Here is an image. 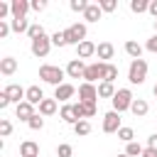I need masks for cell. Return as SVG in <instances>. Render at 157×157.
<instances>
[{"label":"cell","mask_w":157,"mask_h":157,"mask_svg":"<svg viewBox=\"0 0 157 157\" xmlns=\"http://www.w3.org/2000/svg\"><path fill=\"white\" fill-rule=\"evenodd\" d=\"M64 34H66V44L78 47L81 42H86V25L83 22H74V25H69L64 29Z\"/></svg>","instance_id":"277c9868"},{"label":"cell","mask_w":157,"mask_h":157,"mask_svg":"<svg viewBox=\"0 0 157 157\" xmlns=\"http://www.w3.org/2000/svg\"><path fill=\"white\" fill-rule=\"evenodd\" d=\"M145 78H147V61L145 59H132L130 69H128V81L132 86H140V83H145Z\"/></svg>","instance_id":"7a4b0ae2"},{"label":"cell","mask_w":157,"mask_h":157,"mask_svg":"<svg viewBox=\"0 0 157 157\" xmlns=\"http://www.w3.org/2000/svg\"><path fill=\"white\" fill-rule=\"evenodd\" d=\"M52 44L54 47H66V34L64 32H54L52 34Z\"/></svg>","instance_id":"e575fe53"},{"label":"cell","mask_w":157,"mask_h":157,"mask_svg":"<svg viewBox=\"0 0 157 157\" xmlns=\"http://www.w3.org/2000/svg\"><path fill=\"white\" fill-rule=\"evenodd\" d=\"M142 157H157V152H155V150H147V147H145V152H142Z\"/></svg>","instance_id":"f6af8a7d"},{"label":"cell","mask_w":157,"mask_h":157,"mask_svg":"<svg viewBox=\"0 0 157 157\" xmlns=\"http://www.w3.org/2000/svg\"><path fill=\"white\" fill-rule=\"evenodd\" d=\"M56 113V98H44L39 103V115H54Z\"/></svg>","instance_id":"7402d4cb"},{"label":"cell","mask_w":157,"mask_h":157,"mask_svg":"<svg viewBox=\"0 0 157 157\" xmlns=\"http://www.w3.org/2000/svg\"><path fill=\"white\" fill-rule=\"evenodd\" d=\"M105 71H108V64H103V61H93V64H88V66H86L83 81H86V83H96L98 78H103V81H105Z\"/></svg>","instance_id":"5b68a950"},{"label":"cell","mask_w":157,"mask_h":157,"mask_svg":"<svg viewBox=\"0 0 157 157\" xmlns=\"http://www.w3.org/2000/svg\"><path fill=\"white\" fill-rule=\"evenodd\" d=\"M147 150H155V152H157V132L147 137Z\"/></svg>","instance_id":"7bdbcfd3"},{"label":"cell","mask_w":157,"mask_h":157,"mask_svg":"<svg viewBox=\"0 0 157 157\" xmlns=\"http://www.w3.org/2000/svg\"><path fill=\"white\" fill-rule=\"evenodd\" d=\"M27 125H29L32 130H42V128H44V115H32Z\"/></svg>","instance_id":"d6a6232c"},{"label":"cell","mask_w":157,"mask_h":157,"mask_svg":"<svg viewBox=\"0 0 157 157\" xmlns=\"http://www.w3.org/2000/svg\"><path fill=\"white\" fill-rule=\"evenodd\" d=\"M145 49H147V52H152V54H157V32H155V34H152V37L147 39Z\"/></svg>","instance_id":"f35d334b"},{"label":"cell","mask_w":157,"mask_h":157,"mask_svg":"<svg viewBox=\"0 0 157 157\" xmlns=\"http://www.w3.org/2000/svg\"><path fill=\"white\" fill-rule=\"evenodd\" d=\"M10 7H12V17H25L27 10H32V5H29L27 0H12Z\"/></svg>","instance_id":"e0dca14e"},{"label":"cell","mask_w":157,"mask_h":157,"mask_svg":"<svg viewBox=\"0 0 157 157\" xmlns=\"http://www.w3.org/2000/svg\"><path fill=\"white\" fill-rule=\"evenodd\" d=\"M10 32H12V27H10L7 22H0V39H5Z\"/></svg>","instance_id":"60d3db41"},{"label":"cell","mask_w":157,"mask_h":157,"mask_svg":"<svg viewBox=\"0 0 157 157\" xmlns=\"http://www.w3.org/2000/svg\"><path fill=\"white\" fill-rule=\"evenodd\" d=\"M96 98H98V86L83 81V83L78 86V101H81V103H96Z\"/></svg>","instance_id":"52a82bcc"},{"label":"cell","mask_w":157,"mask_h":157,"mask_svg":"<svg viewBox=\"0 0 157 157\" xmlns=\"http://www.w3.org/2000/svg\"><path fill=\"white\" fill-rule=\"evenodd\" d=\"M52 47H54V44H52V37H47V34H42L39 39H34V42L29 44V49H32V54H34L37 59H44Z\"/></svg>","instance_id":"8992f818"},{"label":"cell","mask_w":157,"mask_h":157,"mask_svg":"<svg viewBox=\"0 0 157 157\" xmlns=\"http://www.w3.org/2000/svg\"><path fill=\"white\" fill-rule=\"evenodd\" d=\"M118 157H128V155H125V152H123V155H118Z\"/></svg>","instance_id":"c3c4849f"},{"label":"cell","mask_w":157,"mask_h":157,"mask_svg":"<svg viewBox=\"0 0 157 157\" xmlns=\"http://www.w3.org/2000/svg\"><path fill=\"white\" fill-rule=\"evenodd\" d=\"M15 71H17V59H15V56L0 59V74H2V76H12Z\"/></svg>","instance_id":"2e32d148"},{"label":"cell","mask_w":157,"mask_h":157,"mask_svg":"<svg viewBox=\"0 0 157 157\" xmlns=\"http://www.w3.org/2000/svg\"><path fill=\"white\" fill-rule=\"evenodd\" d=\"M96 54H98V59H101L103 64H108V59H113V54H115V47H113L110 42H101L98 49H96Z\"/></svg>","instance_id":"9a60e30c"},{"label":"cell","mask_w":157,"mask_h":157,"mask_svg":"<svg viewBox=\"0 0 157 157\" xmlns=\"http://www.w3.org/2000/svg\"><path fill=\"white\" fill-rule=\"evenodd\" d=\"M10 103H12V101H10V98H7V93L2 91V93H0V110H5V108H7Z\"/></svg>","instance_id":"b9f144b4"},{"label":"cell","mask_w":157,"mask_h":157,"mask_svg":"<svg viewBox=\"0 0 157 157\" xmlns=\"http://www.w3.org/2000/svg\"><path fill=\"white\" fill-rule=\"evenodd\" d=\"M20 157H39V145L34 140L20 142Z\"/></svg>","instance_id":"5bb4252c"},{"label":"cell","mask_w":157,"mask_h":157,"mask_svg":"<svg viewBox=\"0 0 157 157\" xmlns=\"http://www.w3.org/2000/svg\"><path fill=\"white\" fill-rule=\"evenodd\" d=\"M74 132H76V135H81V137H83V135H88V132H91V123H88V120H78V123L74 125Z\"/></svg>","instance_id":"f1b7e54d"},{"label":"cell","mask_w":157,"mask_h":157,"mask_svg":"<svg viewBox=\"0 0 157 157\" xmlns=\"http://www.w3.org/2000/svg\"><path fill=\"white\" fill-rule=\"evenodd\" d=\"M130 10H132L135 15L147 12V10H150V0H130Z\"/></svg>","instance_id":"4316f807"},{"label":"cell","mask_w":157,"mask_h":157,"mask_svg":"<svg viewBox=\"0 0 157 157\" xmlns=\"http://www.w3.org/2000/svg\"><path fill=\"white\" fill-rule=\"evenodd\" d=\"M64 76H66V71L61 66H54V64H42L39 66V78L44 83H52L54 88L64 83Z\"/></svg>","instance_id":"6da1fadb"},{"label":"cell","mask_w":157,"mask_h":157,"mask_svg":"<svg viewBox=\"0 0 157 157\" xmlns=\"http://www.w3.org/2000/svg\"><path fill=\"white\" fill-rule=\"evenodd\" d=\"M10 132H12V123H10L7 118H0V135H2V137H7Z\"/></svg>","instance_id":"8d00e7d4"},{"label":"cell","mask_w":157,"mask_h":157,"mask_svg":"<svg viewBox=\"0 0 157 157\" xmlns=\"http://www.w3.org/2000/svg\"><path fill=\"white\" fill-rule=\"evenodd\" d=\"M132 137H135V130H132V128H120V130H118V140L132 142Z\"/></svg>","instance_id":"f546056e"},{"label":"cell","mask_w":157,"mask_h":157,"mask_svg":"<svg viewBox=\"0 0 157 157\" xmlns=\"http://www.w3.org/2000/svg\"><path fill=\"white\" fill-rule=\"evenodd\" d=\"M15 115H17L20 120L29 123V118H32V115H37V113H34V105H32V103L22 101V103H17V105H15Z\"/></svg>","instance_id":"8fae6325"},{"label":"cell","mask_w":157,"mask_h":157,"mask_svg":"<svg viewBox=\"0 0 157 157\" xmlns=\"http://www.w3.org/2000/svg\"><path fill=\"white\" fill-rule=\"evenodd\" d=\"M142 152H145V147L140 145V142H128V147H125V155L128 157H142Z\"/></svg>","instance_id":"484cf974"},{"label":"cell","mask_w":157,"mask_h":157,"mask_svg":"<svg viewBox=\"0 0 157 157\" xmlns=\"http://www.w3.org/2000/svg\"><path fill=\"white\" fill-rule=\"evenodd\" d=\"M147 12H150V15L157 20V0H150V10H147Z\"/></svg>","instance_id":"ee69618b"},{"label":"cell","mask_w":157,"mask_h":157,"mask_svg":"<svg viewBox=\"0 0 157 157\" xmlns=\"http://www.w3.org/2000/svg\"><path fill=\"white\" fill-rule=\"evenodd\" d=\"M88 5H91V2H86V0H71V2H69V7H71L74 12H86Z\"/></svg>","instance_id":"1f68e13d"},{"label":"cell","mask_w":157,"mask_h":157,"mask_svg":"<svg viewBox=\"0 0 157 157\" xmlns=\"http://www.w3.org/2000/svg\"><path fill=\"white\" fill-rule=\"evenodd\" d=\"M59 115H61V120H64V123H71V125H76V123H78V118H76V113H74V103H71V105H69V103H66V105H61V113H59Z\"/></svg>","instance_id":"603a6c76"},{"label":"cell","mask_w":157,"mask_h":157,"mask_svg":"<svg viewBox=\"0 0 157 157\" xmlns=\"http://www.w3.org/2000/svg\"><path fill=\"white\" fill-rule=\"evenodd\" d=\"M96 49H98V47H96L93 42H88V39H86V42H81V44L76 47V59H81V61H83V59L93 56V54H96Z\"/></svg>","instance_id":"7c38bea8"},{"label":"cell","mask_w":157,"mask_h":157,"mask_svg":"<svg viewBox=\"0 0 157 157\" xmlns=\"http://www.w3.org/2000/svg\"><path fill=\"white\" fill-rule=\"evenodd\" d=\"M110 101H113V110L115 113H123V110H130V105H132L135 98H132V91L130 88H118Z\"/></svg>","instance_id":"3957f363"},{"label":"cell","mask_w":157,"mask_h":157,"mask_svg":"<svg viewBox=\"0 0 157 157\" xmlns=\"http://www.w3.org/2000/svg\"><path fill=\"white\" fill-rule=\"evenodd\" d=\"M123 125H120V113L115 110H108L103 115V132H118Z\"/></svg>","instance_id":"ba28073f"},{"label":"cell","mask_w":157,"mask_h":157,"mask_svg":"<svg viewBox=\"0 0 157 157\" xmlns=\"http://www.w3.org/2000/svg\"><path fill=\"white\" fill-rule=\"evenodd\" d=\"M155 32H157V20H155Z\"/></svg>","instance_id":"7dc6e473"},{"label":"cell","mask_w":157,"mask_h":157,"mask_svg":"<svg viewBox=\"0 0 157 157\" xmlns=\"http://www.w3.org/2000/svg\"><path fill=\"white\" fill-rule=\"evenodd\" d=\"M115 78H118V66L108 64V71H105V81H108V83H113Z\"/></svg>","instance_id":"74e56055"},{"label":"cell","mask_w":157,"mask_h":157,"mask_svg":"<svg viewBox=\"0 0 157 157\" xmlns=\"http://www.w3.org/2000/svg\"><path fill=\"white\" fill-rule=\"evenodd\" d=\"M71 152H74V147H71L69 142H61V145L56 147V157H71Z\"/></svg>","instance_id":"836d02e7"},{"label":"cell","mask_w":157,"mask_h":157,"mask_svg":"<svg viewBox=\"0 0 157 157\" xmlns=\"http://www.w3.org/2000/svg\"><path fill=\"white\" fill-rule=\"evenodd\" d=\"M10 27H12V32H27L29 29V22H27V17H12L10 20Z\"/></svg>","instance_id":"cb8c5ba5"},{"label":"cell","mask_w":157,"mask_h":157,"mask_svg":"<svg viewBox=\"0 0 157 157\" xmlns=\"http://www.w3.org/2000/svg\"><path fill=\"white\" fill-rule=\"evenodd\" d=\"M101 15H103L101 5H98V2H91V5L86 7V12H83V20H86V22H98Z\"/></svg>","instance_id":"ac0fdd59"},{"label":"cell","mask_w":157,"mask_h":157,"mask_svg":"<svg viewBox=\"0 0 157 157\" xmlns=\"http://www.w3.org/2000/svg\"><path fill=\"white\" fill-rule=\"evenodd\" d=\"M152 93H155V98H157V83H155V88H152Z\"/></svg>","instance_id":"bcb514c9"},{"label":"cell","mask_w":157,"mask_h":157,"mask_svg":"<svg viewBox=\"0 0 157 157\" xmlns=\"http://www.w3.org/2000/svg\"><path fill=\"white\" fill-rule=\"evenodd\" d=\"M29 5H32V10H34V12H42V10L47 7V0H32Z\"/></svg>","instance_id":"ab89813d"},{"label":"cell","mask_w":157,"mask_h":157,"mask_svg":"<svg viewBox=\"0 0 157 157\" xmlns=\"http://www.w3.org/2000/svg\"><path fill=\"white\" fill-rule=\"evenodd\" d=\"M74 93H76V88H74L71 83H61V86H56V88H54V98H56V101H61V103H66Z\"/></svg>","instance_id":"4fadbf2b"},{"label":"cell","mask_w":157,"mask_h":157,"mask_svg":"<svg viewBox=\"0 0 157 157\" xmlns=\"http://www.w3.org/2000/svg\"><path fill=\"white\" fill-rule=\"evenodd\" d=\"M81 110H83V118H93L96 115V103H81Z\"/></svg>","instance_id":"d590c367"},{"label":"cell","mask_w":157,"mask_h":157,"mask_svg":"<svg viewBox=\"0 0 157 157\" xmlns=\"http://www.w3.org/2000/svg\"><path fill=\"white\" fill-rule=\"evenodd\" d=\"M5 93H7V98L17 105V103H22L25 98H27V88H22L20 83H10L7 88H5Z\"/></svg>","instance_id":"9c48e42d"},{"label":"cell","mask_w":157,"mask_h":157,"mask_svg":"<svg viewBox=\"0 0 157 157\" xmlns=\"http://www.w3.org/2000/svg\"><path fill=\"white\" fill-rule=\"evenodd\" d=\"M125 54L132 56V59H142V47H140L135 39H128V42H125Z\"/></svg>","instance_id":"44dd1931"},{"label":"cell","mask_w":157,"mask_h":157,"mask_svg":"<svg viewBox=\"0 0 157 157\" xmlns=\"http://www.w3.org/2000/svg\"><path fill=\"white\" fill-rule=\"evenodd\" d=\"M42 34H44V27H42L39 22H34V25H29V29H27V37H29L32 42H34V39H39Z\"/></svg>","instance_id":"83f0119b"},{"label":"cell","mask_w":157,"mask_h":157,"mask_svg":"<svg viewBox=\"0 0 157 157\" xmlns=\"http://www.w3.org/2000/svg\"><path fill=\"white\" fill-rule=\"evenodd\" d=\"M27 103H32V105H39L42 101H44V91L39 88V86H29L27 88V98H25Z\"/></svg>","instance_id":"d6986e66"},{"label":"cell","mask_w":157,"mask_h":157,"mask_svg":"<svg viewBox=\"0 0 157 157\" xmlns=\"http://www.w3.org/2000/svg\"><path fill=\"white\" fill-rule=\"evenodd\" d=\"M147 110H150V105H147V101H142V98H135L132 105H130V113H132L135 118H145Z\"/></svg>","instance_id":"ffe728a7"},{"label":"cell","mask_w":157,"mask_h":157,"mask_svg":"<svg viewBox=\"0 0 157 157\" xmlns=\"http://www.w3.org/2000/svg\"><path fill=\"white\" fill-rule=\"evenodd\" d=\"M98 5H101L103 12H115L118 10V0H98Z\"/></svg>","instance_id":"4dcf8cb0"},{"label":"cell","mask_w":157,"mask_h":157,"mask_svg":"<svg viewBox=\"0 0 157 157\" xmlns=\"http://www.w3.org/2000/svg\"><path fill=\"white\" fill-rule=\"evenodd\" d=\"M113 96H115V86L108 81H101L98 83V98H113Z\"/></svg>","instance_id":"d4e9b609"},{"label":"cell","mask_w":157,"mask_h":157,"mask_svg":"<svg viewBox=\"0 0 157 157\" xmlns=\"http://www.w3.org/2000/svg\"><path fill=\"white\" fill-rule=\"evenodd\" d=\"M83 74H86V64L81 59H71L66 66V76L69 78H83Z\"/></svg>","instance_id":"30bf717a"}]
</instances>
